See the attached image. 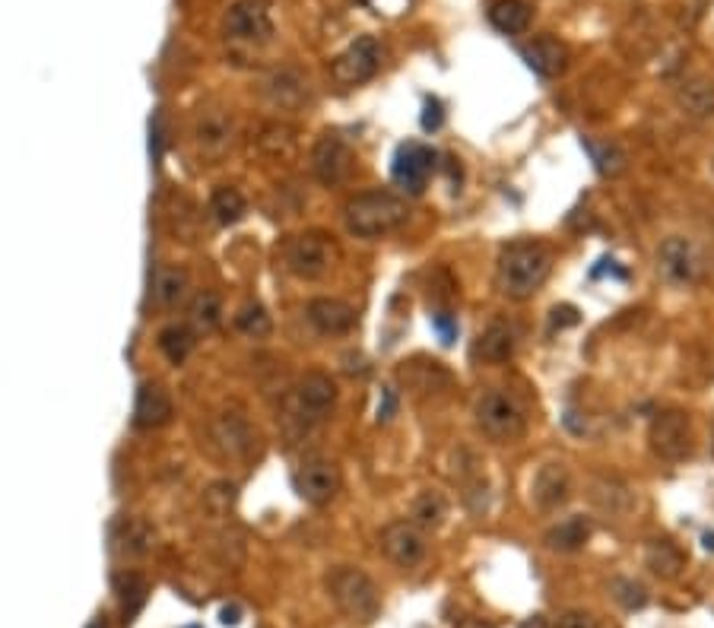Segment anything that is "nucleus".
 <instances>
[{"label": "nucleus", "mask_w": 714, "mask_h": 628, "mask_svg": "<svg viewBox=\"0 0 714 628\" xmlns=\"http://www.w3.org/2000/svg\"><path fill=\"white\" fill-rule=\"evenodd\" d=\"M530 499L540 511H556L571 499V473L566 463H544L530 482Z\"/></svg>", "instance_id": "obj_16"}, {"label": "nucleus", "mask_w": 714, "mask_h": 628, "mask_svg": "<svg viewBox=\"0 0 714 628\" xmlns=\"http://www.w3.org/2000/svg\"><path fill=\"white\" fill-rule=\"evenodd\" d=\"M705 549H714V533H705Z\"/></svg>", "instance_id": "obj_47"}, {"label": "nucleus", "mask_w": 714, "mask_h": 628, "mask_svg": "<svg viewBox=\"0 0 714 628\" xmlns=\"http://www.w3.org/2000/svg\"><path fill=\"white\" fill-rule=\"evenodd\" d=\"M585 149L590 153L597 171L607 175V178H616L626 168V153L616 147V144H609V140H585Z\"/></svg>", "instance_id": "obj_36"}, {"label": "nucleus", "mask_w": 714, "mask_h": 628, "mask_svg": "<svg viewBox=\"0 0 714 628\" xmlns=\"http://www.w3.org/2000/svg\"><path fill=\"white\" fill-rule=\"evenodd\" d=\"M188 283L190 279L185 267H175V264L159 267L156 276H153V302L159 308H175L188 295Z\"/></svg>", "instance_id": "obj_24"}, {"label": "nucleus", "mask_w": 714, "mask_h": 628, "mask_svg": "<svg viewBox=\"0 0 714 628\" xmlns=\"http://www.w3.org/2000/svg\"><path fill=\"white\" fill-rule=\"evenodd\" d=\"M223 321V298L211 290H200L188 302V324L194 334H213Z\"/></svg>", "instance_id": "obj_27"}, {"label": "nucleus", "mask_w": 714, "mask_h": 628, "mask_svg": "<svg viewBox=\"0 0 714 628\" xmlns=\"http://www.w3.org/2000/svg\"><path fill=\"white\" fill-rule=\"evenodd\" d=\"M353 166H356L353 163V149L346 147V140L336 137V134H324L315 144V149H312V171H315V178L321 185H340V181H346Z\"/></svg>", "instance_id": "obj_14"}, {"label": "nucleus", "mask_w": 714, "mask_h": 628, "mask_svg": "<svg viewBox=\"0 0 714 628\" xmlns=\"http://www.w3.org/2000/svg\"><path fill=\"white\" fill-rule=\"evenodd\" d=\"M518 628H549V626H547V619H544V616H530V619H525V622H521Z\"/></svg>", "instance_id": "obj_45"}, {"label": "nucleus", "mask_w": 714, "mask_h": 628, "mask_svg": "<svg viewBox=\"0 0 714 628\" xmlns=\"http://www.w3.org/2000/svg\"><path fill=\"white\" fill-rule=\"evenodd\" d=\"M211 213L216 216V223H223V226H235V223H242V219H245V213H248V200H245V194H242L238 188L223 185V188L213 190Z\"/></svg>", "instance_id": "obj_32"}, {"label": "nucleus", "mask_w": 714, "mask_h": 628, "mask_svg": "<svg viewBox=\"0 0 714 628\" xmlns=\"http://www.w3.org/2000/svg\"><path fill=\"white\" fill-rule=\"evenodd\" d=\"M235 327L245 336L264 340V336H271V331H274V321H271V314H267V308L261 302H248V305H242L238 314H235Z\"/></svg>", "instance_id": "obj_35"}, {"label": "nucleus", "mask_w": 714, "mask_h": 628, "mask_svg": "<svg viewBox=\"0 0 714 628\" xmlns=\"http://www.w3.org/2000/svg\"><path fill=\"white\" fill-rule=\"evenodd\" d=\"M118 590H121V604H125L127 619H130L137 609L144 607V600H147V581L140 575H125L118 581Z\"/></svg>", "instance_id": "obj_38"}, {"label": "nucleus", "mask_w": 714, "mask_h": 628, "mask_svg": "<svg viewBox=\"0 0 714 628\" xmlns=\"http://www.w3.org/2000/svg\"><path fill=\"white\" fill-rule=\"evenodd\" d=\"M343 485V477H340V467L334 461H324V458H315V461H305L299 470H295V492L299 499L315 508H324L336 499Z\"/></svg>", "instance_id": "obj_10"}, {"label": "nucleus", "mask_w": 714, "mask_h": 628, "mask_svg": "<svg viewBox=\"0 0 714 628\" xmlns=\"http://www.w3.org/2000/svg\"><path fill=\"white\" fill-rule=\"evenodd\" d=\"M568 324H578V312L571 305H563L552 312V327H568Z\"/></svg>", "instance_id": "obj_42"}, {"label": "nucleus", "mask_w": 714, "mask_h": 628, "mask_svg": "<svg viewBox=\"0 0 714 628\" xmlns=\"http://www.w3.org/2000/svg\"><path fill=\"white\" fill-rule=\"evenodd\" d=\"M381 552L398 568H417L426 559V530L413 521H394L381 530Z\"/></svg>", "instance_id": "obj_13"}, {"label": "nucleus", "mask_w": 714, "mask_h": 628, "mask_svg": "<svg viewBox=\"0 0 714 628\" xmlns=\"http://www.w3.org/2000/svg\"><path fill=\"white\" fill-rule=\"evenodd\" d=\"M477 425L486 439H492L496 444H511V441L525 439L527 416L521 403L511 394L486 391L483 398L477 400Z\"/></svg>", "instance_id": "obj_5"}, {"label": "nucleus", "mask_w": 714, "mask_h": 628, "mask_svg": "<svg viewBox=\"0 0 714 628\" xmlns=\"http://www.w3.org/2000/svg\"><path fill=\"white\" fill-rule=\"evenodd\" d=\"M609 590H613V597L626 609H642L648 604V587L642 585V581H635V578H616L609 585Z\"/></svg>", "instance_id": "obj_37"}, {"label": "nucleus", "mask_w": 714, "mask_h": 628, "mask_svg": "<svg viewBox=\"0 0 714 628\" xmlns=\"http://www.w3.org/2000/svg\"><path fill=\"white\" fill-rule=\"evenodd\" d=\"M232 499H235V485H226V482H223V485H213L211 492H207V502H213V508H216L219 514L229 511Z\"/></svg>", "instance_id": "obj_40"}, {"label": "nucleus", "mask_w": 714, "mask_h": 628, "mask_svg": "<svg viewBox=\"0 0 714 628\" xmlns=\"http://www.w3.org/2000/svg\"><path fill=\"white\" fill-rule=\"evenodd\" d=\"M432 171H436V153H432V147L417 144V140L398 147V153H394V166H391V178H394L398 188H403L407 194L417 197V194L426 190V181H429Z\"/></svg>", "instance_id": "obj_11"}, {"label": "nucleus", "mask_w": 714, "mask_h": 628, "mask_svg": "<svg viewBox=\"0 0 714 628\" xmlns=\"http://www.w3.org/2000/svg\"><path fill=\"white\" fill-rule=\"evenodd\" d=\"M489 22L502 36H521L530 26V7L525 0H492L489 3Z\"/></svg>", "instance_id": "obj_28"}, {"label": "nucleus", "mask_w": 714, "mask_h": 628, "mask_svg": "<svg viewBox=\"0 0 714 628\" xmlns=\"http://www.w3.org/2000/svg\"><path fill=\"white\" fill-rule=\"evenodd\" d=\"M111 543L125 556H147L149 549L156 546V530L147 521H140V518H125V521L115 523Z\"/></svg>", "instance_id": "obj_23"}, {"label": "nucleus", "mask_w": 714, "mask_h": 628, "mask_svg": "<svg viewBox=\"0 0 714 628\" xmlns=\"http://www.w3.org/2000/svg\"><path fill=\"white\" fill-rule=\"evenodd\" d=\"M515 350H518V334H515V327L505 324V321H496V324H489L483 334H480V343H477L473 356L499 365V362H508V359L515 356Z\"/></svg>", "instance_id": "obj_22"}, {"label": "nucleus", "mask_w": 714, "mask_h": 628, "mask_svg": "<svg viewBox=\"0 0 714 628\" xmlns=\"http://www.w3.org/2000/svg\"><path fill=\"white\" fill-rule=\"evenodd\" d=\"M172 413H175V406H172V398L163 384H156V381L140 384L137 400H134V425L137 429H163Z\"/></svg>", "instance_id": "obj_18"}, {"label": "nucleus", "mask_w": 714, "mask_h": 628, "mask_svg": "<svg viewBox=\"0 0 714 628\" xmlns=\"http://www.w3.org/2000/svg\"><path fill=\"white\" fill-rule=\"evenodd\" d=\"M381 70V45L375 36H359L331 61V80L336 86L369 84Z\"/></svg>", "instance_id": "obj_7"}, {"label": "nucleus", "mask_w": 714, "mask_h": 628, "mask_svg": "<svg viewBox=\"0 0 714 628\" xmlns=\"http://www.w3.org/2000/svg\"><path fill=\"white\" fill-rule=\"evenodd\" d=\"M645 566L652 568L661 581H673V578L683 575L686 556H683V549L673 543V540H652L648 549H645Z\"/></svg>", "instance_id": "obj_26"}, {"label": "nucleus", "mask_w": 714, "mask_h": 628, "mask_svg": "<svg viewBox=\"0 0 714 628\" xmlns=\"http://www.w3.org/2000/svg\"><path fill=\"white\" fill-rule=\"evenodd\" d=\"M590 533H594V527H590L588 518L575 514V518H566L563 523H556L552 530H547L544 540H547L552 552H578V549L588 546Z\"/></svg>", "instance_id": "obj_25"}, {"label": "nucleus", "mask_w": 714, "mask_h": 628, "mask_svg": "<svg viewBox=\"0 0 714 628\" xmlns=\"http://www.w3.org/2000/svg\"><path fill=\"white\" fill-rule=\"evenodd\" d=\"M197 147L204 156L211 159H219L232 144V118L226 111H204L197 118Z\"/></svg>", "instance_id": "obj_20"}, {"label": "nucleus", "mask_w": 714, "mask_h": 628, "mask_svg": "<svg viewBox=\"0 0 714 628\" xmlns=\"http://www.w3.org/2000/svg\"><path fill=\"white\" fill-rule=\"evenodd\" d=\"M309 321L317 334L343 336L356 327V308L343 298H312L309 302Z\"/></svg>", "instance_id": "obj_17"}, {"label": "nucleus", "mask_w": 714, "mask_h": 628, "mask_svg": "<svg viewBox=\"0 0 714 628\" xmlns=\"http://www.w3.org/2000/svg\"><path fill=\"white\" fill-rule=\"evenodd\" d=\"M444 518H448V502H444L441 492H422L420 499L413 502V511H410V521L417 523L420 530H439Z\"/></svg>", "instance_id": "obj_34"}, {"label": "nucleus", "mask_w": 714, "mask_h": 628, "mask_svg": "<svg viewBox=\"0 0 714 628\" xmlns=\"http://www.w3.org/2000/svg\"><path fill=\"white\" fill-rule=\"evenodd\" d=\"M264 92H267V99L276 108H299V105L309 99V80L299 70H293V67H283V70H274L267 77Z\"/></svg>", "instance_id": "obj_21"}, {"label": "nucleus", "mask_w": 714, "mask_h": 628, "mask_svg": "<svg viewBox=\"0 0 714 628\" xmlns=\"http://www.w3.org/2000/svg\"><path fill=\"white\" fill-rule=\"evenodd\" d=\"M235 616H238V609H223V622H226V626H235V622H238Z\"/></svg>", "instance_id": "obj_46"}, {"label": "nucleus", "mask_w": 714, "mask_h": 628, "mask_svg": "<svg viewBox=\"0 0 714 628\" xmlns=\"http://www.w3.org/2000/svg\"><path fill=\"white\" fill-rule=\"evenodd\" d=\"M223 29L229 39L245 45H264L274 39V20L261 0H235L226 10Z\"/></svg>", "instance_id": "obj_8"}, {"label": "nucleus", "mask_w": 714, "mask_h": 628, "mask_svg": "<svg viewBox=\"0 0 714 628\" xmlns=\"http://www.w3.org/2000/svg\"><path fill=\"white\" fill-rule=\"evenodd\" d=\"M394 410H398V398H394V391L388 387L384 394H381V406H379V416L388 422V419L394 416Z\"/></svg>", "instance_id": "obj_44"}, {"label": "nucleus", "mask_w": 714, "mask_h": 628, "mask_svg": "<svg viewBox=\"0 0 714 628\" xmlns=\"http://www.w3.org/2000/svg\"><path fill=\"white\" fill-rule=\"evenodd\" d=\"M657 273L671 283V286H693L702 276V254L689 238L683 235H671L661 248H657Z\"/></svg>", "instance_id": "obj_9"}, {"label": "nucleus", "mask_w": 714, "mask_h": 628, "mask_svg": "<svg viewBox=\"0 0 714 628\" xmlns=\"http://www.w3.org/2000/svg\"><path fill=\"white\" fill-rule=\"evenodd\" d=\"M343 216H346V229L359 238H381L388 232H398L407 223L410 207L403 197L391 190H369V194H356L346 204Z\"/></svg>", "instance_id": "obj_2"}, {"label": "nucleus", "mask_w": 714, "mask_h": 628, "mask_svg": "<svg viewBox=\"0 0 714 628\" xmlns=\"http://www.w3.org/2000/svg\"><path fill=\"white\" fill-rule=\"evenodd\" d=\"M552 628H600V622H597L590 612H585V609H568V612H563V616L556 619V626Z\"/></svg>", "instance_id": "obj_39"}, {"label": "nucleus", "mask_w": 714, "mask_h": 628, "mask_svg": "<svg viewBox=\"0 0 714 628\" xmlns=\"http://www.w3.org/2000/svg\"><path fill=\"white\" fill-rule=\"evenodd\" d=\"M194 346H197V334L190 331V324H168L159 331V350L172 365H182L194 353Z\"/></svg>", "instance_id": "obj_31"}, {"label": "nucleus", "mask_w": 714, "mask_h": 628, "mask_svg": "<svg viewBox=\"0 0 714 628\" xmlns=\"http://www.w3.org/2000/svg\"><path fill=\"white\" fill-rule=\"evenodd\" d=\"M432 324L439 327V334L444 343H451V340H454V321H451L448 314H436V317H432Z\"/></svg>", "instance_id": "obj_43"}, {"label": "nucleus", "mask_w": 714, "mask_h": 628, "mask_svg": "<svg viewBox=\"0 0 714 628\" xmlns=\"http://www.w3.org/2000/svg\"><path fill=\"white\" fill-rule=\"evenodd\" d=\"M400 377L413 387V391H439L451 384V375L441 369L439 362H410L407 369H400Z\"/></svg>", "instance_id": "obj_33"}, {"label": "nucleus", "mask_w": 714, "mask_h": 628, "mask_svg": "<svg viewBox=\"0 0 714 628\" xmlns=\"http://www.w3.org/2000/svg\"><path fill=\"white\" fill-rule=\"evenodd\" d=\"M441 121H444V111H441L439 99H426V108H422V130H439Z\"/></svg>", "instance_id": "obj_41"}, {"label": "nucleus", "mask_w": 714, "mask_h": 628, "mask_svg": "<svg viewBox=\"0 0 714 628\" xmlns=\"http://www.w3.org/2000/svg\"><path fill=\"white\" fill-rule=\"evenodd\" d=\"M648 444L661 461H683L693 454V419L683 410H664L652 419Z\"/></svg>", "instance_id": "obj_6"}, {"label": "nucleus", "mask_w": 714, "mask_h": 628, "mask_svg": "<svg viewBox=\"0 0 714 628\" xmlns=\"http://www.w3.org/2000/svg\"><path fill=\"white\" fill-rule=\"evenodd\" d=\"M327 590L334 597L336 609L350 619V622H359V626H369L375 622L381 612V597L375 581L362 571V568L353 566H340L331 571L327 578Z\"/></svg>", "instance_id": "obj_3"}, {"label": "nucleus", "mask_w": 714, "mask_h": 628, "mask_svg": "<svg viewBox=\"0 0 714 628\" xmlns=\"http://www.w3.org/2000/svg\"><path fill=\"white\" fill-rule=\"evenodd\" d=\"M549 271H552V252L544 242H511L502 254H499V271H496V283L508 298L525 302L530 295L547 283Z\"/></svg>", "instance_id": "obj_1"}, {"label": "nucleus", "mask_w": 714, "mask_h": 628, "mask_svg": "<svg viewBox=\"0 0 714 628\" xmlns=\"http://www.w3.org/2000/svg\"><path fill=\"white\" fill-rule=\"evenodd\" d=\"M590 499H594V504H597L600 511H609V514H626V511H632V504H635L629 485L619 480H609V477L594 480V485H590Z\"/></svg>", "instance_id": "obj_29"}, {"label": "nucleus", "mask_w": 714, "mask_h": 628, "mask_svg": "<svg viewBox=\"0 0 714 628\" xmlns=\"http://www.w3.org/2000/svg\"><path fill=\"white\" fill-rule=\"evenodd\" d=\"M525 61L534 73L540 77H563L568 67V48L559 39H549V36H540L534 39L530 45H525Z\"/></svg>", "instance_id": "obj_19"}, {"label": "nucleus", "mask_w": 714, "mask_h": 628, "mask_svg": "<svg viewBox=\"0 0 714 628\" xmlns=\"http://www.w3.org/2000/svg\"><path fill=\"white\" fill-rule=\"evenodd\" d=\"M676 102L683 108V115H689V118H698V121L714 118V84L693 80V84H686L679 89Z\"/></svg>", "instance_id": "obj_30"}, {"label": "nucleus", "mask_w": 714, "mask_h": 628, "mask_svg": "<svg viewBox=\"0 0 714 628\" xmlns=\"http://www.w3.org/2000/svg\"><path fill=\"white\" fill-rule=\"evenodd\" d=\"M283 261H286V271L299 276V279H321V276L334 271V264L340 261V248H336L334 235L312 229L293 235L286 242Z\"/></svg>", "instance_id": "obj_4"}, {"label": "nucleus", "mask_w": 714, "mask_h": 628, "mask_svg": "<svg viewBox=\"0 0 714 628\" xmlns=\"http://www.w3.org/2000/svg\"><path fill=\"white\" fill-rule=\"evenodd\" d=\"M211 432L213 444H216L226 458H232V461L248 458L254 451V441H257L252 422L242 416V413H223V416H216L213 419Z\"/></svg>", "instance_id": "obj_15"}, {"label": "nucleus", "mask_w": 714, "mask_h": 628, "mask_svg": "<svg viewBox=\"0 0 714 628\" xmlns=\"http://www.w3.org/2000/svg\"><path fill=\"white\" fill-rule=\"evenodd\" d=\"M295 413L302 422L324 419L336 403V381L324 372H305L295 381Z\"/></svg>", "instance_id": "obj_12"}]
</instances>
